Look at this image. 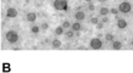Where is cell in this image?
Masks as SVG:
<instances>
[{
	"instance_id": "7402d4cb",
	"label": "cell",
	"mask_w": 133,
	"mask_h": 73,
	"mask_svg": "<svg viewBox=\"0 0 133 73\" xmlns=\"http://www.w3.org/2000/svg\"><path fill=\"white\" fill-rule=\"evenodd\" d=\"M102 27H104V23L102 22H99L97 24H96V28H97V29H101Z\"/></svg>"
},
{
	"instance_id": "e0dca14e",
	"label": "cell",
	"mask_w": 133,
	"mask_h": 73,
	"mask_svg": "<svg viewBox=\"0 0 133 73\" xmlns=\"http://www.w3.org/2000/svg\"><path fill=\"white\" fill-rule=\"evenodd\" d=\"M62 27L64 28V29H68V28H70L71 27V24L69 21H64V22L62 23Z\"/></svg>"
},
{
	"instance_id": "52a82bcc",
	"label": "cell",
	"mask_w": 133,
	"mask_h": 73,
	"mask_svg": "<svg viewBox=\"0 0 133 73\" xmlns=\"http://www.w3.org/2000/svg\"><path fill=\"white\" fill-rule=\"evenodd\" d=\"M122 48H123V44L118 40H114L111 44V49H114V50H121Z\"/></svg>"
},
{
	"instance_id": "d6986e66",
	"label": "cell",
	"mask_w": 133,
	"mask_h": 73,
	"mask_svg": "<svg viewBox=\"0 0 133 73\" xmlns=\"http://www.w3.org/2000/svg\"><path fill=\"white\" fill-rule=\"evenodd\" d=\"M90 22L92 23V24H95V26H96V24L99 23V18H97V17H92V18L90 20Z\"/></svg>"
},
{
	"instance_id": "5b68a950",
	"label": "cell",
	"mask_w": 133,
	"mask_h": 73,
	"mask_svg": "<svg viewBox=\"0 0 133 73\" xmlns=\"http://www.w3.org/2000/svg\"><path fill=\"white\" fill-rule=\"evenodd\" d=\"M17 15H19V12H17V10L15 9V7H9V9L6 10V17L15 18V17H17Z\"/></svg>"
},
{
	"instance_id": "7c38bea8",
	"label": "cell",
	"mask_w": 133,
	"mask_h": 73,
	"mask_svg": "<svg viewBox=\"0 0 133 73\" xmlns=\"http://www.w3.org/2000/svg\"><path fill=\"white\" fill-rule=\"evenodd\" d=\"M64 35H65V38L68 40H70V39L74 38V31H73V29H69V31H66V32L64 33Z\"/></svg>"
},
{
	"instance_id": "8992f818",
	"label": "cell",
	"mask_w": 133,
	"mask_h": 73,
	"mask_svg": "<svg viewBox=\"0 0 133 73\" xmlns=\"http://www.w3.org/2000/svg\"><path fill=\"white\" fill-rule=\"evenodd\" d=\"M86 17V15L84 11H76L75 14H74V18H75L76 21H79V22H81V21H84Z\"/></svg>"
},
{
	"instance_id": "484cf974",
	"label": "cell",
	"mask_w": 133,
	"mask_h": 73,
	"mask_svg": "<svg viewBox=\"0 0 133 73\" xmlns=\"http://www.w3.org/2000/svg\"><path fill=\"white\" fill-rule=\"evenodd\" d=\"M99 1H100V3H104V1H105V0H99Z\"/></svg>"
},
{
	"instance_id": "30bf717a",
	"label": "cell",
	"mask_w": 133,
	"mask_h": 73,
	"mask_svg": "<svg viewBox=\"0 0 133 73\" xmlns=\"http://www.w3.org/2000/svg\"><path fill=\"white\" fill-rule=\"evenodd\" d=\"M36 18H37V15L35 14V12H29V14L26 15V20H27V22H35L36 21Z\"/></svg>"
},
{
	"instance_id": "9a60e30c",
	"label": "cell",
	"mask_w": 133,
	"mask_h": 73,
	"mask_svg": "<svg viewBox=\"0 0 133 73\" xmlns=\"http://www.w3.org/2000/svg\"><path fill=\"white\" fill-rule=\"evenodd\" d=\"M105 39H106V41H114L115 36L112 33H106V34H105Z\"/></svg>"
},
{
	"instance_id": "4316f807",
	"label": "cell",
	"mask_w": 133,
	"mask_h": 73,
	"mask_svg": "<svg viewBox=\"0 0 133 73\" xmlns=\"http://www.w3.org/2000/svg\"><path fill=\"white\" fill-rule=\"evenodd\" d=\"M5 1H11V0H5Z\"/></svg>"
},
{
	"instance_id": "5bb4252c",
	"label": "cell",
	"mask_w": 133,
	"mask_h": 73,
	"mask_svg": "<svg viewBox=\"0 0 133 73\" xmlns=\"http://www.w3.org/2000/svg\"><path fill=\"white\" fill-rule=\"evenodd\" d=\"M54 33H56L57 35H63V34H64V28H63L62 26H58V27L56 28Z\"/></svg>"
},
{
	"instance_id": "3957f363",
	"label": "cell",
	"mask_w": 133,
	"mask_h": 73,
	"mask_svg": "<svg viewBox=\"0 0 133 73\" xmlns=\"http://www.w3.org/2000/svg\"><path fill=\"white\" fill-rule=\"evenodd\" d=\"M89 45H90L91 49H94V50H100L101 48H102V40L100 39V38H92L89 43Z\"/></svg>"
},
{
	"instance_id": "ac0fdd59",
	"label": "cell",
	"mask_w": 133,
	"mask_h": 73,
	"mask_svg": "<svg viewBox=\"0 0 133 73\" xmlns=\"http://www.w3.org/2000/svg\"><path fill=\"white\" fill-rule=\"evenodd\" d=\"M41 28H42L43 32H46V31H48V28H49V24H48L47 22H43L42 26H41Z\"/></svg>"
},
{
	"instance_id": "d4e9b609",
	"label": "cell",
	"mask_w": 133,
	"mask_h": 73,
	"mask_svg": "<svg viewBox=\"0 0 133 73\" xmlns=\"http://www.w3.org/2000/svg\"><path fill=\"white\" fill-rule=\"evenodd\" d=\"M85 1H86V3H89V4H90V3L92 1V0H85Z\"/></svg>"
},
{
	"instance_id": "cb8c5ba5",
	"label": "cell",
	"mask_w": 133,
	"mask_h": 73,
	"mask_svg": "<svg viewBox=\"0 0 133 73\" xmlns=\"http://www.w3.org/2000/svg\"><path fill=\"white\" fill-rule=\"evenodd\" d=\"M3 67H4V71L5 69H6V71H9V65H4Z\"/></svg>"
},
{
	"instance_id": "ba28073f",
	"label": "cell",
	"mask_w": 133,
	"mask_h": 73,
	"mask_svg": "<svg viewBox=\"0 0 133 73\" xmlns=\"http://www.w3.org/2000/svg\"><path fill=\"white\" fill-rule=\"evenodd\" d=\"M117 27L119 29H126L127 28V21L123 20V18H118L117 20Z\"/></svg>"
},
{
	"instance_id": "603a6c76",
	"label": "cell",
	"mask_w": 133,
	"mask_h": 73,
	"mask_svg": "<svg viewBox=\"0 0 133 73\" xmlns=\"http://www.w3.org/2000/svg\"><path fill=\"white\" fill-rule=\"evenodd\" d=\"M101 21H102V23H107L109 22V17H107V16H104V18H102Z\"/></svg>"
},
{
	"instance_id": "ffe728a7",
	"label": "cell",
	"mask_w": 133,
	"mask_h": 73,
	"mask_svg": "<svg viewBox=\"0 0 133 73\" xmlns=\"http://www.w3.org/2000/svg\"><path fill=\"white\" fill-rule=\"evenodd\" d=\"M110 12H111L112 15H117L119 11H118V9H115V7H112V9H110Z\"/></svg>"
},
{
	"instance_id": "8fae6325",
	"label": "cell",
	"mask_w": 133,
	"mask_h": 73,
	"mask_svg": "<svg viewBox=\"0 0 133 73\" xmlns=\"http://www.w3.org/2000/svg\"><path fill=\"white\" fill-rule=\"evenodd\" d=\"M51 46H52L53 49H59L62 46V41L59 40V39H53L52 43H51Z\"/></svg>"
},
{
	"instance_id": "4fadbf2b",
	"label": "cell",
	"mask_w": 133,
	"mask_h": 73,
	"mask_svg": "<svg viewBox=\"0 0 133 73\" xmlns=\"http://www.w3.org/2000/svg\"><path fill=\"white\" fill-rule=\"evenodd\" d=\"M99 12H100V15H101V16H107V14L110 12V9H107V7H105V6H102V7L100 9Z\"/></svg>"
},
{
	"instance_id": "9c48e42d",
	"label": "cell",
	"mask_w": 133,
	"mask_h": 73,
	"mask_svg": "<svg viewBox=\"0 0 133 73\" xmlns=\"http://www.w3.org/2000/svg\"><path fill=\"white\" fill-rule=\"evenodd\" d=\"M71 29L74 31V32H79L83 29V26H81V23L79 21H76V22H73L71 23Z\"/></svg>"
},
{
	"instance_id": "277c9868",
	"label": "cell",
	"mask_w": 133,
	"mask_h": 73,
	"mask_svg": "<svg viewBox=\"0 0 133 73\" xmlns=\"http://www.w3.org/2000/svg\"><path fill=\"white\" fill-rule=\"evenodd\" d=\"M131 10H132V5L128 1H123L118 5V11L121 14H128V12H131Z\"/></svg>"
},
{
	"instance_id": "7a4b0ae2",
	"label": "cell",
	"mask_w": 133,
	"mask_h": 73,
	"mask_svg": "<svg viewBox=\"0 0 133 73\" xmlns=\"http://www.w3.org/2000/svg\"><path fill=\"white\" fill-rule=\"evenodd\" d=\"M5 39L10 44H15L16 41L19 40V34H17V32H15V31H8V32L5 33Z\"/></svg>"
},
{
	"instance_id": "6da1fadb",
	"label": "cell",
	"mask_w": 133,
	"mask_h": 73,
	"mask_svg": "<svg viewBox=\"0 0 133 73\" xmlns=\"http://www.w3.org/2000/svg\"><path fill=\"white\" fill-rule=\"evenodd\" d=\"M53 7L57 11H68L69 6H68V1L66 0H54L53 1Z\"/></svg>"
},
{
	"instance_id": "44dd1931",
	"label": "cell",
	"mask_w": 133,
	"mask_h": 73,
	"mask_svg": "<svg viewBox=\"0 0 133 73\" xmlns=\"http://www.w3.org/2000/svg\"><path fill=\"white\" fill-rule=\"evenodd\" d=\"M88 9H89V11H94V10H95V5L94 4H89V6H88Z\"/></svg>"
},
{
	"instance_id": "2e32d148",
	"label": "cell",
	"mask_w": 133,
	"mask_h": 73,
	"mask_svg": "<svg viewBox=\"0 0 133 73\" xmlns=\"http://www.w3.org/2000/svg\"><path fill=\"white\" fill-rule=\"evenodd\" d=\"M39 31H41V29H39V27H38V26H36V24L31 27V32H32L33 34H38V33H39Z\"/></svg>"
}]
</instances>
